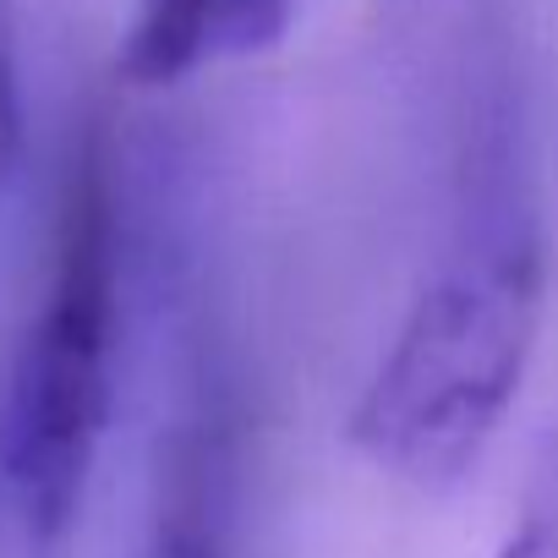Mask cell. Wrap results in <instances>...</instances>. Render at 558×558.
Returning <instances> with one entry per match:
<instances>
[{"label": "cell", "instance_id": "obj_6", "mask_svg": "<svg viewBox=\"0 0 558 558\" xmlns=\"http://www.w3.org/2000/svg\"><path fill=\"white\" fill-rule=\"evenodd\" d=\"M493 558H558V444H553V460H547L542 482L531 487L514 531L504 536V547Z\"/></svg>", "mask_w": 558, "mask_h": 558}, {"label": "cell", "instance_id": "obj_1", "mask_svg": "<svg viewBox=\"0 0 558 558\" xmlns=\"http://www.w3.org/2000/svg\"><path fill=\"white\" fill-rule=\"evenodd\" d=\"M547 313V235L514 197L476 208L367 373L345 438L416 487L465 482L520 400Z\"/></svg>", "mask_w": 558, "mask_h": 558}, {"label": "cell", "instance_id": "obj_2", "mask_svg": "<svg viewBox=\"0 0 558 558\" xmlns=\"http://www.w3.org/2000/svg\"><path fill=\"white\" fill-rule=\"evenodd\" d=\"M126 318V197L110 143L72 159L50 268L0 362V558H50L72 536L116 411Z\"/></svg>", "mask_w": 558, "mask_h": 558}, {"label": "cell", "instance_id": "obj_3", "mask_svg": "<svg viewBox=\"0 0 558 558\" xmlns=\"http://www.w3.org/2000/svg\"><path fill=\"white\" fill-rule=\"evenodd\" d=\"M296 0H137L116 72L132 88H170L208 66L263 56L286 39Z\"/></svg>", "mask_w": 558, "mask_h": 558}, {"label": "cell", "instance_id": "obj_4", "mask_svg": "<svg viewBox=\"0 0 558 558\" xmlns=\"http://www.w3.org/2000/svg\"><path fill=\"white\" fill-rule=\"evenodd\" d=\"M132 558H230L219 498H214L203 460H186V454L175 460V476H170V487L154 509V525Z\"/></svg>", "mask_w": 558, "mask_h": 558}, {"label": "cell", "instance_id": "obj_5", "mask_svg": "<svg viewBox=\"0 0 558 558\" xmlns=\"http://www.w3.org/2000/svg\"><path fill=\"white\" fill-rule=\"evenodd\" d=\"M17 159H23V56H17L12 0H0V192L12 186Z\"/></svg>", "mask_w": 558, "mask_h": 558}]
</instances>
